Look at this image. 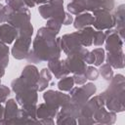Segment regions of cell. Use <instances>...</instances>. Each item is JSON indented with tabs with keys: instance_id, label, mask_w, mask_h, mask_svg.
I'll return each mask as SVG.
<instances>
[{
	"instance_id": "cell-1",
	"label": "cell",
	"mask_w": 125,
	"mask_h": 125,
	"mask_svg": "<svg viewBox=\"0 0 125 125\" xmlns=\"http://www.w3.org/2000/svg\"><path fill=\"white\" fill-rule=\"evenodd\" d=\"M61 54V37H58L57 34L44 26L37 30L36 36L32 42V48L30 49L26 60L28 62L38 63L49 62L54 59H60Z\"/></svg>"
},
{
	"instance_id": "cell-2",
	"label": "cell",
	"mask_w": 125,
	"mask_h": 125,
	"mask_svg": "<svg viewBox=\"0 0 125 125\" xmlns=\"http://www.w3.org/2000/svg\"><path fill=\"white\" fill-rule=\"evenodd\" d=\"M104 100L106 109L115 113L125 109V78L122 74L113 75L108 87L101 94Z\"/></svg>"
},
{
	"instance_id": "cell-3",
	"label": "cell",
	"mask_w": 125,
	"mask_h": 125,
	"mask_svg": "<svg viewBox=\"0 0 125 125\" xmlns=\"http://www.w3.org/2000/svg\"><path fill=\"white\" fill-rule=\"evenodd\" d=\"M33 34V25L31 22L18 29V36L12 47V55L17 60L26 59L31 46V36Z\"/></svg>"
},
{
	"instance_id": "cell-4",
	"label": "cell",
	"mask_w": 125,
	"mask_h": 125,
	"mask_svg": "<svg viewBox=\"0 0 125 125\" xmlns=\"http://www.w3.org/2000/svg\"><path fill=\"white\" fill-rule=\"evenodd\" d=\"M38 79H39L38 68L34 64H27L23 67L21 76L14 79L11 82V88L15 94L20 90L25 88L37 90Z\"/></svg>"
},
{
	"instance_id": "cell-5",
	"label": "cell",
	"mask_w": 125,
	"mask_h": 125,
	"mask_svg": "<svg viewBox=\"0 0 125 125\" xmlns=\"http://www.w3.org/2000/svg\"><path fill=\"white\" fill-rule=\"evenodd\" d=\"M104 105V100L102 95H94L92 96L86 104H84L80 107V113L77 117V123L80 125H93L96 124L93 114L97 108Z\"/></svg>"
},
{
	"instance_id": "cell-6",
	"label": "cell",
	"mask_w": 125,
	"mask_h": 125,
	"mask_svg": "<svg viewBox=\"0 0 125 125\" xmlns=\"http://www.w3.org/2000/svg\"><path fill=\"white\" fill-rule=\"evenodd\" d=\"M38 12L43 19H55L62 24L63 23L66 15V12L63 10V0H49L46 4L39 6Z\"/></svg>"
},
{
	"instance_id": "cell-7",
	"label": "cell",
	"mask_w": 125,
	"mask_h": 125,
	"mask_svg": "<svg viewBox=\"0 0 125 125\" xmlns=\"http://www.w3.org/2000/svg\"><path fill=\"white\" fill-rule=\"evenodd\" d=\"M93 18H94V22L92 25L97 30H106L113 28L115 26V19L114 15L111 14V12L104 10V9H99L93 11Z\"/></svg>"
},
{
	"instance_id": "cell-8",
	"label": "cell",
	"mask_w": 125,
	"mask_h": 125,
	"mask_svg": "<svg viewBox=\"0 0 125 125\" xmlns=\"http://www.w3.org/2000/svg\"><path fill=\"white\" fill-rule=\"evenodd\" d=\"M6 12V22L12 24L17 29H20L30 22V12L27 8L20 11H10L5 6Z\"/></svg>"
},
{
	"instance_id": "cell-9",
	"label": "cell",
	"mask_w": 125,
	"mask_h": 125,
	"mask_svg": "<svg viewBox=\"0 0 125 125\" xmlns=\"http://www.w3.org/2000/svg\"><path fill=\"white\" fill-rule=\"evenodd\" d=\"M87 51L86 47H82L78 52L72 53L67 55L66 59L64 60L65 64L69 72L75 73H84L87 67V63L83 61V54Z\"/></svg>"
},
{
	"instance_id": "cell-10",
	"label": "cell",
	"mask_w": 125,
	"mask_h": 125,
	"mask_svg": "<svg viewBox=\"0 0 125 125\" xmlns=\"http://www.w3.org/2000/svg\"><path fill=\"white\" fill-rule=\"evenodd\" d=\"M82 47L83 46L81 44L78 30L75 32L64 34L62 35V37H61V49L66 56L78 52Z\"/></svg>"
},
{
	"instance_id": "cell-11",
	"label": "cell",
	"mask_w": 125,
	"mask_h": 125,
	"mask_svg": "<svg viewBox=\"0 0 125 125\" xmlns=\"http://www.w3.org/2000/svg\"><path fill=\"white\" fill-rule=\"evenodd\" d=\"M105 34V51L107 53H120L123 51V39L119 36L115 28L106 29Z\"/></svg>"
},
{
	"instance_id": "cell-12",
	"label": "cell",
	"mask_w": 125,
	"mask_h": 125,
	"mask_svg": "<svg viewBox=\"0 0 125 125\" xmlns=\"http://www.w3.org/2000/svg\"><path fill=\"white\" fill-rule=\"evenodd\" d=\"M43 100L46 104L60 109L61 106L70 102V97L67 94H63L62 91L47 90L43 94Z\"/></svg>"
},
{
	"instance_id": "cell-13",
	"label": "cell",
	"mask_w": 125,
	"mask_h": 125,
	"mask_svg": "<svg viewBox=\"0 0 125 125\" xmlns=\"http://www.w3.org/2000/svg\"><path fill=\"white\" fill-rule=\"evenodd\" d=\"M18 103L15 99H9L6 101V104L4 106L3 117L0 119V125H10L13 123L14 119L18 116L19 113Z\"/></svg>"
},
{
	"instance_id": "cell-14",
	"label": "cell",
	"mask_w": 125,
	"mask_h": 125,
	"mask_svg": "<svg viewBox=\"0 0 125 125\" xmlns=\"http://www.w3.org/2000/svg\"><path fill=\"white\" fill-rule=\"evenodd\" d=\"M37 90L25 88L16 93V101L18 104L24 105V104H37L38 102V94Z\"/></svg>"
},
{
	"instance_id": "cell-15",
	"label": "cell",
	"mask_w": 125,
	"mask_h": 125,
	"mask_svg": "<svg viewBox=\"0 0 125 125\" xmlns=\"http://www.w3.org/2000/svg\"><path fill=\"white\" fill-rule=\"evenodd\" d=\"M93 118L96 124H104V125H111L116 120V113L110 110H106L105 106H101L96 109L93 114Z\"/></svg>"
},
{
	"instance_id": "cell-16",
	"label": "cell",
	"mask_w": 125,
	"mask_h": 125,
	"mask_svg": "<svg viewBox=\"0 0 125 125\" xmlns=\"http://www.w3.org/2000/svg\"><path fill=\"white\" fill-rule=\"evenodd\" d=\"M48 62V68L51 71V73L58 79H61L66 75H68L70 72L66 67L64 60L60 59H54L51 60Z\"/></svg>"
},
{
	"instance_id": "cell-17",
	"label": "cell",
	"mask_w": 125,
	"mask_h": 125,
	"mask_svg": "<svg viewBox=\"0 0 125 125\" xmlns=\"http://www.w3.org/2000/svg\"><path fill=\"white\" fill-rule=\"evenodd\" d=\"M18 36V29L12 24L6 22L0 24V41L9 45L12 44Z\"/></svg>"
},
{
	"instance_id": "cell-18",
	"label": "cell",
	"mask_w": 125,
	"mask_h": 125,
	"mask_svg": "<svg viewBox=\"0 0 125 125\" xmlns=\"http://www.w3.org/2000/svg\"><path fill=\"white\" fill-rule=\"evenodd\" d=\"M69 97H70V102L75 105H77L78 107H81L90 99L89 95L86 93V91L82 86L73 87L69 91Z\"/></svg>"
},
{
	"instance_id": "cell-19",
	"label": "cell",
	"mask_w": 125,
	"mask_h": 125,
	"mask_svg": "<svg viewBox=\"0 0 125 125\" xmlns=\"http://www.w3.org/2000/svg\"><path fill=\"white\" fill-rule=\"evenodd\" d=\"M114 15L115 19V26L116 31L121 37V39H124V31H125V5L121 4L117 7Z\"/></svg>"
},
{
	"instance_id": "cell-20",
	"label": "cell",
	"mask_w": 125,
	"mask_h": 125,
	"mask_svg": "<svg viewBox=\"0 0 125 125\" xmlns=\"http://www.w3.org/2000/svg\"><path fill=\"white\" fill-rule=\"evenodd\" d=\"M59 111V108L54 107L46 103L39 104L36 109V117L37 119H42V118H54L56 117L57 113Z\"/></svg>"
},
{
	"instance_id": "cell-21",
	"label": "cell",
	"mask_w": 125,
	"mask_h": 125,
	"mask_svg": "<svg viewBox=\"0 0 125 125\" xmlns=\"http://www.w3.org/2000/svg\"><path fill=\"white\" fill-rule=\"evenodd\" d=\"M72 22H73L74 28L77 30H80L86 26L92 25L94 22V18L90 13L84 12V13H81L79 15H76V17H75V19H73Z\"/></svg>"
},
{
	"instance_id": "cell-22",
	"label": "cell",
	"mask_w": 125,
	"mask_h": 125,
	"mask_svg": "<svg viewBox=\"0 0 125 125\" xmlns=\"http://www.w3.org/2000/svg\"><path fill=\"white\" fill-rule=\"evenodd\" d=\"M106 62L112 67L116 69H121L124 67V52L120 53H107L105 55Z\"/></svg>"
},
{
	"instance_id": "cell-23",
	"label": "cell",
	"mask_w": 125,
	"mask_h": 125,
	"mask_svg": "<svg viewBox=\"0 0 125 125\" xmlns=\"http://www.w3.org/2000/svg\"><path fill=\"white\" fill-rule=\"evenodd\" d=\"M52 73L49 70V68L45 67L43 69H41V71L39 72V79L37 82V90L38 92H42L44 90L47 89V87L49 86L51 80H52Z\"/></svg>"
},
{
	"instance_id": "cell-24",
	"label": "cell",
	"mask_w": 125,
	"mask_h": 125,
	"mask_svg": "<svg viewBox=\"0 0 125 125\" xmlns=\"http://www.w3.org/2000/svg\"><path fill=\"white\" fill-rule=\"evenodd\" d=\"M79 31V35H80V40H81V44L83 47H90L93 45V38H94V33H95V29L92 26H86Z\"/></svg>"
},
{
	"instance_id": "cell-25",
	"label": "cell",
	"mask_w": 125,
	"mask_h": 125,
	"mask_svg": "<svg viewBox=\"0 0 125 125\" xmlns=\"http://www.w3.org/2000/svg\"><path fill=\"white\" fill-rule=\"evenodd\" d=\"M67 11L71 15H79L85 12V0H72L66 6Z\"/></svg>"
},
{
	"instance_id": "cell-26",
	"label": "cell",
	"mask_w": 125,
	"mask_h": 125,
	"mask_svg": "<svg viewBox=\"0 0 125 125\" xmlns=\"http://www.w3.org/2000/svg\"><path fill=\"white\" fill-rule=\"evenodd\" d=\"M59 111L63 113V114L70 115V116H72V117L77 119V117L79 116V113H80V107H78L77 105H75L71 102H68L67 104H65L62 106H61Z\"/></svg>"
},
{
	"instance_id": "cell-27",
	"label": "cell",
	"mask_w": 125,
	"mask_h": 125,
	"mask_svg": "<svg viewBox=\"0 0 125 125\" xmlns=\"http://www.w3.org/2000/svg\"><path fill=\"white\" fill-rule=\"evenodd\" d=\"M74 86V80L72 76H64L58 82V88L62 92H69Z\"/></svg>"
},
{
	"instance_id": "cell-28",
	"label": "cell",
	"mask_w": 125,
	"mask_h": 125,
	"mask_svg": "<svg viewBox=\"0 0 125 125\" xmlns=\"http://www.w3.org/2000/svg\"><path fill=\"white\" fill-rule=\"evenodd\" d=\"M56 117H57L56 123L58 125H76L77 124V119L76 118H74L70 115L63 114L60 111H58Z\"/></svg>"
},
{
	"instance_id": "cell-29",
	"label": "cell",
	"mask_w": 125,
	"mask_h": 125,
	"mask_svg": "<svg viewBox=\"0 0 125 125\" xmlns=\"http://www.w3.org/2000/svg\"><path fill=\"white\" fill-rule=\"evenodd\" d=\"M99 74L102 75V77L106 80V81H109L112 76H113V70H112V67L106 62V63H102L100 65V69H99Z\"/></svg>"
},
{
	"instance_id": "cell-30",
	"label": "cell",
	"mask_w": 125,
	"mask_h": 125,
	"mask_svg": "<svg viewBox=\"0 0 125 125\" xmlns=\"http://www.w3.org/2000/svg\"><path fill=\"white\" fill-rule=\"evenodd\" d=\"M5 6L10 11H20V10L26 8L22 0H6Z\"/></svg>"
},
{
	"instance_id": "cell-31",
	"label": "cell",
	"mask_w": 125,
	"mask_h": 125,
	"mask_svg": "<svg viewBox=\"0 0 125 125\" xmlns=\"http://www.w3.org/2000/svg\"><path fill=\"white\" fill-rule=\"evenodd\" d=\"M93 54L95 56V62L94 64L96 66H100L105 59V53H104V49L103 48H95L93 51Z\"/></svg>"
},
{
	"instance_id": "cell-32",
	"label": "cell",
	"mask_w": 125,
	"mask_h": 125,
	"mask_svg": "<svg viewBox=\"0 0 125 125\" xmlns=\"http://www.w3.org/2000/svg\"><path fill=\"white\" fill-rule=\"evenodd\" d=\"M46 27L49 28L51 31H53L55 34H59V32L61 31V27H62V23L55 19H48L47 22H46Z\"/></svg>"
},
{
	"instance_id": "cell-33",
	"label": "cell",
	"mask_w": 125,
	"mask_h": 125,
	"mask_svg": "<svg viewBox=\"0 0 125 125\" xmlns=\"http://www.w3.org/2000/svg\"><path fill=\"white\" fill-rule=\"evenodd\" d=\"M84 74H85L87 80L95 81V80H97L98 77H99V70H98L96 67H94V66H92V65H89V66L86 67V70H85Z\"/></svg>"
},
{
	"instance_id": "cell-34",
	"label": "cell",
	"mask_w": 125,
	"mask_h": 125,
	"mask_svg": "<svg viewBox=\"0 0 125 125\" xmlns=\"http://www.w3.org/2000/svg\"><path fill=\"white\" fill-rule=\"evenodd\" d=\"M21 109L29 117L33 118V119H37L36 117V109H37V105L36 104H24L21 105Z\"/></svg>"
},
{
	"instance_id": "cell-35",
	"label": "cell",
	"mask_w": 125,
	"mask_h": 125,
	"mask_svg": "<svg viewBox=\"0 0 125 125\" xmlns=\"http://www.w3.org/2000/svg\"><path fill=\"white\" fill-rule=\"evenodd\" d=\"M105 39V34L104 31L103 30H95L94 33V38H93V45L95 46H102L104 43Z\"/></svg>"
},
{
	"instance_id": "cell-36",
	"label": "cell",
	"mask_w": 125,
	"mask_h": 125,
	"mask_svg": "<svg viewBox=\"0 0 125 125\" xmlns=\"http://www.w3.org/2000/svg\"><path fill=\"white\" fill-rule=\"evenodd\" d=\"M10 93H11V90L9 87L0 84V103H6Z\"/></svg>"
},
{
	"instance_id": "cell-37",
	"label": "cell",
	"mask_w": 125,
	"mask_h": 125,
	"mask_svg": "<svg viewBox=\"0 0 125 125\" xmlns=\"http://www.w3.org/2000/svg\"><path fill=\"white\" fill-rule=\"evenodd\" d=\"M84 90L86 91V93L89 95V97L91 98L92 96H94V94H96V91H97V87L95 84H93L92 82H89V83H84L83 85H81Z\"/></svg>"
},
{
	"instance_id": "cell-38",
	"label": "cell",
	"mask_w": 125,
	"mask_h": 125,
	"mask_svg": "<svg viewBox=\"0 0 125 125\" xmlns=\"http://www.w3.org/2000/svg\"><path fill=\"white\" fill-rule=\"evenodd\" d=\"M72 77L74 80V84H77V85H83L87 81V78L84 73H75L73 74Z\"/></svg>"
},
{
	"instance_id": "cell-39",
	"label": "cell",
	"mask_w": 125,
	"mask_h": 125,
	"mask_svg": "<svg viewBox=\"0 0 125 125\" xmlns=\"http://www.w3.org/2000/svg\"><path fill=\"white\" fill-rule=\"evenodd\" d=\"M83 61L87 63V64H92L95 62V56L93 54V52H90V51H86L84 54H83Z\"/></svg>"
},
{
	"instance_id": "cell-40",
	"label": "cell",
	"mask_w": 125,
	"mask_h": 125,
	"mask_svg": "<svg viewBox=\"0 0 125 125\" xmlns=\"http://www.w3.org/2000/svg\"><path fill=\"white\" fill-rule=\"evenodd\" d=\"M9 47L7 44L0 41V59L2 58H9Z\"/></svg>"
},
{
	"instance_id": "cell-41",
	"label": "cell",
	"mask_w": 125,
	"mask_h": 125,
	"mask_svg": "<svg viewBox=\"0 0 125 125\" xmlns=\"http://www.w3.org/2000/svg\"><path fill=\"white\" fill-rule=\"evenodd\" d=\"M6 22V12H5V6L0 3V23Z\"/></svg>"
},
{
	"instance_id": "cell-42",
	"label": "cell",
	"mask_w": 125,
	"mask_h": 125,
	"mask_svg": "<svg viewBox=\"0 0 125 125\" xmlns=\"http://www.w3.org/2000/svg\"><path fill=\"white\" fill-rule=\"evenodd\" d=\"M39 124H43V125H53L55 124V121L53 118H42V119H38Z\"/></svg>"
},
{
	"instance_id": "cell-43",
	"label": "cell",
	"mask_w": 125,
	"mask_h": 125,
	"mask_svg": "<svg viewBox=\"0 0 125 125\" xmlns=\"http://www.w3.org/2000/svg\"><path fill=\"white\" fill-rule=\"evenodd\" d=\"M24 5L27 7V8H33L36 4H35V0H22Z\"/></svg>"
},
{
	"instance_id": "cell-44",
	"label": "cell",
	"mask_w": 125,
	"mask_h": 125,
	"mask_svg": "<svg viewBox=\"0 0 125 125\" xmlns=\"http://www.w3.org/2000/svg\"><path fill=\"white\" fill-rule=\"evenodd\" d=\"M5 66L3 65V64H1L0 63V84H1V78L3 77V75L5 74Z\"/></svg>"
},
{
	"instance_id": "cell-45",
	"label": "cell",
	"mask_w": 125,
	"mask_h": 125,
	"mask_svg": "<svg viewBox=\"0 0 125 125\" xmlns=\"http://www.w3.org/2000/svg\"><path fill=\"white\" fill-rule=\"evenodd\" d=\"M49 0H35V4L36 5H42V4H46Z\"/></svg>"
},
{
	"instance_id": "cell-46",
	"label": "cell",
	"mask_w": 125,
	"mask_h": 125,
	"mask_svg": "<svg viewBox=\"0 0 125 125\" xmlns=\"http://www.w3.org/2000/svg\"><path fill=\"white\" fill-rule=\"evenodd\" d=\"M3 113H4V106L2 105V103H0V119L3 117Z\"/></svg>"
},
{
	"instance_id": "cell-47",
	"label": "cell",
	"mask_w": 125,
	"mask_h": 125,
	"mask_svg": "<svg viewBox=\"0 0 125 125\" xmlns=\"http://www.w3.org/2000/svg\"><path fill=\"white\" fill-rule=\"evenodd\" d=\"M0 1H2V0H0Z\"/></svg>"
}]
</instances>
